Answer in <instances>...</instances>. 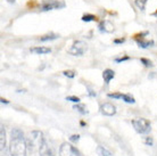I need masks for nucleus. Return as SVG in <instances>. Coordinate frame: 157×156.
Listing matches in <instances>:
<instances>
[{"instance_id":"nucleus-1","label":"nucleus","mask_w":157,"mask_h":156,"mask_svg":"<svg viewBox=\"0 0 157 156\" xmlns=\"http://www.w3.org/2000/svg\"><path fill=\"white\" fill-rule=\"evenodd\" d=\"M44 137L43 133L39 130H34L30 133V136L26 138V145H28V150L31 153L39 152L40 147L42 145Z\"/></svg>"},{"instance_id":"nucleus-2","label":"nucleus","mask_w":157,"mask_h":156,"mask_svg":"<svg viewBox=\"0 0 157 156\" xmlns=\"http://www.w3.org/2000/svg\"><path fill=\"white\" fill-rule=\"evenodd\" d=\"M9 152L12 156H26L28 152L26 138H12Z\"/></svg>"},{"instance_id":"nucleus-3","label":"nucleus","mask_w":157,"mask_h":156,"mask_svg":"<svg viewBox=\"0 0 157 156\" xmlns=\"http://www.w3.org/2000/svg\"><path fill=\"white\" fill-rule=\"evenodd\" d=\"M132 125H133L134 130L140 135H148L151 130V125L150 122L147 119L140 117L137 120H132Z\"/></svg>"},{"instance_id":"nucleus-4","label":"nucleus","mask_w":157,"mask_h":156,"mask_svg":"<svg viewBox=\"0 0 157 156\" xmlns=\"http://www.w3.org/2000/svg\"><path fill=\"white\" fill-rule=\"evenodd\" d=\"M39 7L40 10L48 12V10H54V9H62L65 7V2L60 0H43Z\"/></svg>"},{"instance_id":"nucleus-5","label":"nucleus","mask_w":157,"mask_h":156,"mask_svg":"<svg viewBox=\"0 0 157 156\" xmlns=\"http://www.w3.org/2000/svg\"><path fill=\"white\" fill-rule=\"evenodd\" d=\"M86 50H88V45L84 41L78 40V41H74L73 46L67 50V53L73 56H82Z\"/></svg>"},{"instance_id":"nucleus-6","label":"nucleus","mask_w":157,"mask_h":156,"mask_svg":"<svg viewBox=\"0 0 157 156\" xmlns=\"http://www.w3.org/2000/svg\"><path fill=\"white\" fill-rule=\"evenodd\" d=\"M59 156H83L81 152L78 148H75L74 146L71 144L64 142L60 148H59Z\"/></svg>"},{"instance_id":"nucleus-7","label":"nucleus","mask_w":157,"mask_h":156,"mask_svg":"<svg viewBox=\"0 0 157 156\" xmlns=\"http://www.w3.org/2000/svg\"><path fill=\"white\" fill-rule=\"evenodd\" d=\"M100 113L105 116H113L116 114V107L110 103H104L100 106Z\"/></svg>"},{"instance_id":"nucleus-8","label":"nucleus","mask_w":157,"mask_h":156,"mask_svg":"<svg viewBox=\"0 0 157 156\" xmlns=\"http://www.w3.org/2000/svg\"><path fill=\"white\" fill-rule=\"evenodd\" d=\"M39 154L40 156H55V150H54V147L50 146L44 139L39 149Z\"/></svg>"},{"instance_id":"nucleus-9","label":"nucleus","mask_w":157,"mask_h":156,"mask_svg":"<svg viewBox=\"0 0 157 156\" xmlns=\"http://www.w3.org/2000/svg\"><path fill=\"white\" fill-rule=\"evenodd\" d=\"M98 29L100 32H105V33H112L114 31V25L110 23L109 21H101L98 24Z\"/></svg>"},{"instance_id":"nucleus-10","label":"nucleus","mask_w":157,"mask_h":156,"mask_svg":"<svg viewBox=\"0 0 157 156\" xmlns=\"http://www.w3.org/2000/svg\"><path fill=\"white\" fill-rule=\"evenodd\" d=\"M115 76V72L113 70H109V68H107V70H105L104 72H102V79H104V81H105V83H109L110 80H113Z\"/></svg>"},{"instance_id":"nucleus-11","label":"nucleus","mask_w":157,"mask_h":156,"mask_svg":"<svg viewBox=\"0 0 157 156\" xmlns=\"http://www.w3.org/2000/svg\"><path fill=\"white\" fill-rule=\"evenodd\" d=\"M31 53L36 55H46L51 53V49L48 47H33L31 48Z\"/></svg>"},{"instance_id":"nucleus-12","label":"nucleus","mask_w":157,"mask_h":156,"mask_svg":"<svg viewBox=\"0 0 157 156\" xmlns=\"http://www.w3.org/2000/svg\"><path fill=\"white\" fill-rule=\"evenodd\" d=\"M6 130H5V127L1 125L0 128V146H1V150H4L6 148Z\"/></svg>"},{"instance_id":"nucleus-13","label":"nucleus","mask_w":157,"mask_h":156,"mask_svg":"<svg viewBox=\"0 0 157 156\" xmlns=\"http://www.w3.org/2000/svg\"><path fill=\"white\" fill-rule=\"evenodd\" d=\"M96 152L100 156H113V154H112L108 149H106L105 147H102V146H98L97 149H96Z\"/></svg>"},{"instance_id":"nucleus-14","label":"nucleus","mask_w":157,"mask_h":156,"mask_svg":"<svg viewBox=\"0 0 157 156\" xmlns=\"http://www.w3.org/2000/svg\"><path fill=\"white\" fill-rule=\"evenodd\" d=\"M138 46L140 48H144V49H146V48H149V47H153L154 46V41L153 40H150V41H145V40H138Z\"/></svg>"},{"instance_id":"nucleus-15","label":"nucleus","mask_w":157,"mask_h":156,"mask_svg":"<svg viewBox=\"0 0 157 156\" xmlns=\"http://www.w3.org/2000/svg\"><path fill=\"white\" fill-rule=\"evenodd\" d=\"M73 109L78 111V113L82 114V115H86V114H88V109H86V106L83 105V104H76V105L73 106Z\"/></svg>"},{"instance_id":"nucleus-16","label":"nucleus","mask_w":157,"mask_h":156,"mask_svg":"<svg viewBox=\"0 0 157 156\" xmlns=\"http://www.w3.org/2000/svg\"><path fill=\"white\" fill-rule=\"evenodd\" d=\"M10 136H12V138H24V133L18 128H14L10 131Z\"/></svg>"},{"instance_id":"nucleus-17","label":"nucleus","mask_w":157,"mask_h":156,"mask_svg":"<svg viewBox=\"0 0 157 156\" xmlns=\"http://www.w3.org/2000/svg\"><path fill=\"white\" fill-rule=\"evenodd\" d=\"M81 20L83 22H96V21H98V17L94 14H84Z\"/></svg>"},{"instance_id":"nucleus-18","label":"nucleus","mask_w":157,"mask_h":156,"mask_svg":"<svg viewBox=\"0 0 157 156\" xmlns=\"http://www.w3.org/2000/svg\"><path fill=\"white\" fill-rule=\"evenodd\" d=\"M122 100L128 103V104H134L136 99L133 98V96H131L130 94H122Z\"/></svg>"},{"instance_id":"nucleus-19","label":"nucleus","mask_w":157,"mask_h":156,"mask_svg":"<svg viewBox=\"0 0 157 156\" xmlns=\"http://www.w3.org/2000/svg\"><path fill=\"white\" fill-rule=\"evenodd\" d=\"M59 35L58 34H47V35H43L40 38V41L42 42H46V41H51V40H56L58 39Z\"/></svg>"},{"instance_id":"nucleus-20","label":"nucleus","mask_w":157,"mask_h":156,"mask_svg":"<svg viewBox=\"0 0 157 156\" xmlns=\"http://www.w3.org/2000/svg\"><path fill=\"white\" fill-rule=\"evenodd\" d=\"M147 1H148V0H134V4H136V6H137L140 10H145Z\"/></svg>"},{"instance_id":"nucleus-21","label":"nucleus","mask_w":157,"mask_h":156,"mask_svg":"<svg viewBox=\"0 0 157 156\" xmlns=\"http://www.w3.org/2000/svg\"><path fill=\"white\" fill-rule=\"evenodd\" d=\"M148 34H149V32H148V31L140 32V33H137V34H134L133 38L138 41V40H142V39H144V37H146V35H148Z\"/></svg>"},{"instance_id":"nucleus-22","label":"nucleus","mask_w":157,"mask_h":156,"mask_svg":"<svg viewBox=\"0 0 157 156\" xmlns=\"http://www.w3.org/2000/svg\"><path fill=\"white\" fill-rule=\"evenodd\" d=\"M140 62L145 65L146 67H153V62L151 60H149V59H147V58H140Z\"/></svg>"},{"instance_id":"nucleus-23","label":"nucleus","mask_w":157,"mask_h":156,"mask_svg":"<svg viewBox=\"0 0 157 156\" xmlns=\"http://www.w3.org/2000/svg\"><path fill=\"white\" fill-rule=\"evenodd\" d=\"M66 100H70V102L72 103H76V104H78L80 103V98L76 97V96H68V97H66Z\"/></svg>"},{"instance_id":"nucleus-24","label":"nucleus","mask_w":157,"mask_h":156,"mask_svg":"<svg viewBox=\"0 0 157 156\" xmlns=\"http://www.w3.org/2000/svg\"><path fill=\"white\" fill-rule=\"evenodd\" d=\"M63 74L65 75V76H67V78L73 79L75 76V72L74 71H64Z\"/></svg>"},{"instance_id":"nucleus-25","label":"nucleus","mask_w":157,"mask_h":156,"mask_svg":"<svg viewBox=\"0 0 157 156\" xmlns=\"http://www.w3.org/2000/svg\"><path fill=\"white\" fill-rule=\"evenodd\" d=\"M26 6H28L29 8H34V7H36V6H40L39 4H38V2H36V0H30V1H29L28 4H26Z\"/></svg>"},{"instance_id":"nucleus-26","label":"nucleus","mask_w":157,"mask_h":156,"mask_svg":"<svg viewBox=\"0 0 157 156\" xmlns=\"http://www.w3.org/2000/svg\"><path fill=\"white\" fill-rule=\"evenodd\" d=\"M109 98H114V99H122V94L120 92H115V94H108Z\"/></svg>"},{"instance_id":"nucleus-27","label":"nucleus","mask_w":157,"mask_h":156,"mask_svg":"<svg viewBox=\"0 0 157 156\" xmlns=\"http://www.w3.org/2000/svg\"><path fill=\"white\" fill-rule=\"evenodd\" d=\"M130 56H123V57H120V58H116L115 62L116 63H122V62H125V60H129Z\"/></svg>"},{"instance_id":"nucleus-28","label":"nucleus","mask_w":157,"mask_h":156,"mask_svg":"<svg viewBox=\"0 0 157 156\" xmlns=\"http://www.w3.org/2000/svg\"><path fill=\"white\" fill-rule=\"evenodd\" d=\"M70 140L72 142H78L80 140V135H73V136H71L70 137Z\"/></svg>"},{"instance_id":"nucleus-29","label":"nucleus","mask_w":157,"mask_h":156,"mask_svg":"<svg viewBox=\"0 0 157 156\" xmlns=\"http://www.w3.org/2000/svg\"><path fill=\"white\" fill-rule=\"evenodd\" d=\"M145 144L147 145V146H153V144H154L153 138H151V137H147L145 140Z\"/></svg>"},{"instance_id":"nucleus-30","label":"nucleus","mask_w":157,"mask_h":156,"mask_svg":"<svg viewBox=\"0 0 157 156\" xmlns=\"http://www.w3.org/2000/svg\"><path fill=\"white\" fill-rule=\"evenodd\" d=\"M125 42V38H117V39H114L115 45H122V43Z\"/></svg>"},{"instance_id":"nucleus-31","label":"nucleus","mask_w":157,"mask_h":156,"mask_svg":"<svg viewBox=\"0 0 157 156\" xmlns=\"http://www.w3.org/2000/svg\"><path fill=\"white\" fill-rule=\"evenodd\" d=\"M88 94H89V96H90V97H96V96H97V94H96V92H94L91 88H88Z\"/></svg>"},{"instance_id":"nucleus-32","label":"nucleus","mask_w":157,"mask_h":156,"mask_svg":"<svg viewBox=\"0 0 157 156\" xmlns=\"http://www.w3.org/2000/svg\"><path fill=\"white\" fill-rule=\"evenodd\" d=\"M0 103H1V104H9V102H8L7 99H4V98L0 99Z\"/></svg>"},{"instance_id":"nucleus-33","label":"nucleus","mask_w":157,"mask_h":156,"mask_svg":"<svg viewBox=\"0 0 157 156\" xmlns=\"http://www.w3.org/2000/svg\"><path fill=\"white\" fill-rule=\"evenodd\" d=\"M16 0H7V2H9V4H15Z\"/></svg>"},{"instance_id":"nucleus-34","label":"nucleus","mask_w":157,"mask_h":156,"mask_svg":"<svg viewBox=\"0 0 157 156\" xmlns=\"http://www.w3.org/2000/svg\"><path fill=\"white\" fill-rule=\"evenodd\" d=\"M80 124L82 125V127H84V125H86V123H84V122H83V121H81V123H80Z\"/></svg>"},{"instance_id":"nucleus-35","label":"nucleus","mask_w":157,"mask_h":156,"mask_svg":"<svg viewBox=\"0 0 157 156\" xmlns=\"http://www.w3.org/2000/svg\"><path fill=\"white\" fill-rule=\"evenodd\" d=\"M154 15H157V12H156V13H155V14H154Z\"/></svg>"}]
</instances>
